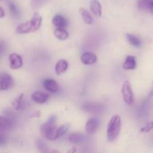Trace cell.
Here are the masks:
<instances>
[{
	"label": "cell",
	"instance_id": "1",
	"mask_svg": "<svg viewBox=\"0 0 153 153\" xmlns=\"http://www.w3.org/2000/svg\"><path fill=\"white\" fill-rule=\"evenodd\" d=\"M41 24V16L38 13H34L32 18L29 21L18 25L16 31L18 34H26V33L34 32L40 28Z\"/></svg>",
	"mask_w": 153,
	"mask_h": 153
},
{
	"label": "cell",
	"instance_id": "2",
	"mask_svg": "<svg viewBox=\"0 0 153 153\" xmlns=\"http://www.w3.org/2000/svg\"><path fill=\"white\" fill-rule=\"evenodd\" d=\"M121 130V117L119 115H114L110 120L107 128V137L108 141L116 140Z\"/></svg>",
	"mask_w": 153,
	"mask_h": 153
},
{
	"label": "cell",
	"instance_id": "3",
	"mask_svg": "<svg viewBox=\"0 0 153 153\" xmlns=\"http://www.w3.org/2000/svg\"><path fill=\"white\" fill-rule=\"evenodd\" d=\"M55 123H56V117L53 115V116H51L47 122L43 123L40 127L42 134L49 140H55L54 134H55V131L56 130Z\"/></svg>",
	"mask_w": 153,
	"mask_h": 153
},
{
	"label": "cell",
	"instance_id": "4",
	"mask_svg": "<svg viewBox=\"0 0 153 153\" xmlns=\"http://www.w3.org/2000/svg\"><path fill=\"white\" fill-rule=\"evenodd\" d=\"M122 94L123 97V100L128 105H132L134 101V94H133L131 86L129 82L126 81L123 83L122 86Z\"/></svg>",
	"mask_w": 153,
	"mask_h": 153
},
{
	"label": "cell",
	"instance_id": "5",
	"mask_svg": "<svg viewBox=\"0 0 153 153\" xmlns=\"http://www.w3.org/2000/svg\"><path fill=\"white\" fill-rule=\"evenodd\" d=\"M14 82L11 76L5 73H0V91H7L13 87Z\"/></svg>",
	"mask_w": 153,
	"mask_h": 153
},
{
	"label": "cell",
	"instance_id": "6",
	"mask_svg": "<svg viewBox=\"0 0 153 153\" xmlns=\"http://www.w3.org/2000/svg\"><path fill=\"white\" fill-rule=\"evenodd\" d=\"M10 67L13 70H17L22 66V59L19 55L16 53L10 54L9 56Z\"/></svg>",
	"mask_w": 153,
	"mask_h": 153
},
{
	"label": "cell",
	"instance_id": "7",
	"mask_svg": "<svg viewBox=\"0 0 153 153\" xmlns=\"http://www.w3.org/2000/svg\"><path fill=\"white\" fill-rule=\"evenodd\" d=\"M100 121L97 118H91L86 123L85 130L89 134H94L98 129Z\"/></svg>",
	"mask_w": 153,
	"mask_h": 153
},
{
	"label": "cell",
	"instance_id": "8",
	"mask_svg": "<svg viewBox=\"0 0 153 153\" xmlns=\"http://www.w3.org/2000/svg\"><path fill=\"white\" fill-rule=\"evenodd\" d=\"M43 86L46 91L52 93H55L59 90L58 82L54 79H46L45 81H43Z\"/></svg>",
	"mask_w": 153,
	"mask_h": 153
},
{
	"label": "cell",
	"instance_id": "9",
	"mask_svg": "<svg viewBox=\"0 0 153 153\" xmlns=\"http://www.w3.org/2000/svg\"><path fill=\"white\" fill-rule=\"evenodd\" d=\"M81 61L85 65H91L95 64L97 61V57L92 52H85L81 56Z\"/></svg>",
	"mask_w": 153,
	"mask_h": 153
},
{
	"label": "cell",
	"instance_id": "10",
	"mask_svg": "<svg viewBox=\"0 0 153 153\" xmlns=\"http://www.w3.org/2000/svg\"><path fill=\"white\" fill-rule=\"evenodd\" d=\"M49 98V95L44 93L40 92V91H36L31 95V100L37 104H42L47 101Z\"/></svg>",
	"mask_w": 153,
	"mask_h": 153
},
{
	"label": "cell",
	"instance_id": "11",
	"mask_svg": "<svg viewBox=\"0 0 153 153\" xmlns=\"http://www.w3.org/2000/svg\"><path fill=\"white\" fill-rule=\"evenodd\" d=\"M52 23L57 28H64V27H66L67 25V20L61 15H55L53 17V19H52Z\"/></svg>",
	"mask_w": 153,
	"mask_h": 153
},
{
	"label": "cell",
	"instance_id": "12",
	"mask_svg": "<svg viewBox=\"0 0 153 153\" xmlns=\"http://www.w3.org/2000/svg\"><path fill=\"white\" fill-rule=\"evenodd\" d=\"M91 10L96 16H102V5L97 0H93L91 3Z\"/></svg>",
	"mask_w": 153,
	"mask_h": 153
},
{
	"label": "cell",
	"instance_id": "13",
	"mask_svg": "<svg viewBox=\"0 0 153 153\" xmlns=\"http://www.w3.org/2000/svg\"><path fill=\"white\" fill-rule=\"evenodd\" d=\"M123 68L126 70H134L136 67V60L134 56H128L126 59L125 62H124L123 65Z\"/></svg>",
	"mask_w": 153,
	"mask_h": 153
},
{
	"label": "cell",
	"instance_id": "14",
	"mask_svg": "<svg viewBox=\"0 0 153 153\" xmlns=\"http://www.w3.org/2000/svg\"><path fill=\"white\" fill-rule=\"evenodd\" d=\"M67 67H68V64H67V61L65 60H60L57 62L56 65H55V73L58 75L62 74L67 70Z\"/></svg>",
	"mask_w": 153,
	"mask_h": 153
},
{
	"label": "cell",
	"instance_id": "15",
	"mask_svg": "<svg viewBox=\"0 0 153 153\" xmlns=\"http://www.w3.org/2000/svg\"><path fill=\"white\" fill-rule=\"evenodd\" d=\"M11 128V122L8 118L0 115V132L5 131Z\"/></svg>",
	"mask_w": 153,
	"mask_h": 153
},
{
	"label": "cell",
	"instance_id": "16",
	"mask_svg": "<svg viewBox=\"0 0 153 153\" xmlns=\"http://www.w3.org/2000/svg\"><path fill=\"white\" fill-rule=\"evenodd\" d=\"M79 13L82 16V19L84 20V22L86 24H88V25H91L94 22V19H93L92 16L90 14L89 12L87 10H85L83 7H81L79 9Z\"/></svg>",
	"mask_w": 153,
	"mask_h": 153
},
{
	"label": "cell",
	"instance_id": "17",
	"mask_svg": "<svg viewBox=\"0 0 153 153\" xmlns=\"http://www.w3.org/2000/svg\"><path fill=\"white\" fill-rule=\"evenodd\" d=\"M54 35L55 37L61 40H65L68 38L69 37V33L67 32V30L64 28H57L54 31Z\"/></svg>",
	"mask_w": 153,
	"mask_h": 153
},
{
	"label": "cell",
	"instance_id": "18",
	"mask_svg": "<svg viewBox=\"0 0 153 153\" xmlns=\"http://www.w3.org/2000/svg\"><path fill=\"white\" fill-rule=\"evenodd\" d=\"M69 140L73 143L79 144V143H82L84 141V136L83 134L79 132L73 133L69 137Z\"/></svg>",
	"mask_w": 153,
	"mask_h": 153
},
{
	"label": "cell",
	"instance_id": "19",
	"mask_svg": "<svg viewBox=\"0 0 153 153\" xmlns=\"http://www.w3.org/2000/svg\"><path fill=\"white\" fill-rule=\"evenodd\" d=\"M126 39L128 41V43H131L134 47L139 48L141 46V40L136 36L133 35L131 34H126Z\"/></svg>",
	"mask_w": 153,
	"mask_h": 153
},
{
	"label": "cell",
	"instance_id": "20",
	"mask_svg": "<svg viewBox=\"0 0 153 153\" xmlns=\"http://www.w3.org/2000/svg\"><path fill=\"white\" fill-rule=\"evenodd\" d=\"M69 128H70V125L69 124H64V125H62L61 126H60L58 128H56L55 131V140L59 138L61 136L64 135L67 131H68Z\"/></svg>",
	"mask_w": 153,
	"mask_h": 153
},
{
	"label": "cell",
	"instance_id": "21",
	"mask_svg": "<svg viewBox=\"0 0 153 153\" xmlns=\"http://www.w3.org/2000/svg\"><path fill=\"white\" fill-rule=\"evenodd\" d=\"M23 97H24V94H22L13 102L12 105L14 107V108L17 111H20L21 109L23 108Z\"/></svg>",
	"mask_w": 153,
	"mask_h": 153
},
{
	"label": "cell",
	"instance_id": "22",
	"mask_svg": "<svg viewBox=\"0 0 153 153\" xmlns=\"http://www.w3.org/2000/svg\"><path fill=\"white\" fill-rule=\"evenodd\" d=\"M152 0H138L137 5H138L139 10H149V7L150 3Z\"/></svg>",
	"mask_w": 153,
	"mask_h": 153
},
{
	"label": "cell",
	"instance_id": "23",
	"mask_svg": "<svg viewBox=\"0 0 153 153\" xmlns=\"http://www.w3.org/2000/svg\"><path fill=\"white\" fill-rule=\"evenodd\" d=\"M37 146L38 148L39 151L41 153H49V148H48L47 145L41 140H38L37 141Z\"/></svg>",
	"mask_w": 153,
	"mask_h": 153
},
{
	"label": "cell",
	"instance_id": "24",
	"mask_svg": "<svg viewBox=\"0 0 153 153\" xmlns=\"http://www.w3.org/2000/svg\"><path fill=\"white\" fill-rule=\"evenodd\" d=\"M46 1L47 0H31V7L34 9L38 8V7H41L43 4H44Z\"/></svg>",
	"mask_w": 153,
	"mask_h": 153
},
{
	"label": "cell",
	"instance_id": "25",
	"mask_svg": "<svg viewBox=\"0 0 153 153\" xmlns=\"http://www.w3.org/2000/svg\"><path fill=\"white\" fill-rule=\"evenodd\" d=\"M9 9H10V13H12V15L14 16H18L19 14V10H18L17 7H16V6L13 3L10 2V4H9Z\"/></svg>",
	"mask_w": 153,
	"mask_h": 153
},
{
	"label": "cell",
	"instance_id": "26",
	"mask_svg": "<svg viewBox=\"0 0 153 153\" xmlns=\"http://www.w3.org/2000/svg\"><path fill=\"white\" fill-rule=\"evenodd\" d=\"M152 128H153L152 123V122L148 123L146 124L144 127H143V128H140V131H142V132H149V131H150L152 129Z\"/></svg>",
	"mask_w": 153,
	"mask_h": 153
},
{
	"label": "cell",
	"instance_id": "27",
	"mask_svg": "<svg viewBox=\"0 0 153 153\" xmlns=\"http://www.w3.org/2000/svg\"><path fill=\"white\" fill-rule=\"evenodd\" d=\"M7 141V138L2 134H0V145H4Z\"/></svg>",
	"mask_w": 153,
	"mask_h": 153
},
{
	"label": "cell",
	"instance_id": "28",
	"mask_svg": "<svg viewBox=\"0 0 153 153\" xmlns=\"http://www.w3.org/2000/svg\"><path fill=\"white\" fill-rule=\"evenodd\" d=\"M4 14H5V13H4V9H3L2 7H1V6H0V18L4 17Z\"/></svg>",
	"mask_w": 153,
	"mask_h": 153
},
{
	"label": "cell",
	"instance_id": "29",
	"mask_svg": "<svg viewBox=\"0 0 153 153\" xmlns=\"http://www.w3.org/2000/svg\"><path fill=\"white\" fill-rule=\"evenodd\" d=\"M76 151H77V149H76V147H73L71 148V149H69L67 153H76Z\"/></svg>",
	"mask_w": 153,
	"mask_h": 153
},
{
	"label": "cell",
	"instance_id": "30",
	"mask_svg": "<svg viewBox=\"0 0 153 153\" xmlns=\"http://www.w3.org/2000/svg\"><path fill=\"white\" fill-rule=\"evenodd\" d=\"M149 10H150V12H151V13H152V12H153V1H152V2L150 3V4H149Z\"/></svg>",
	"mask_w": 153,
	"mask_h": 153
},
{
	"label": "cell",
	"instance_id": "31",
	"mask_svg": "<svg viewBox=\"0 0 153 153\" xmlns=\"http://www.w3.org/2000/svg\"><path fill=\"white\" fill-rule=\"evenodd\" d=\"M49 153H61V152H60V151L57 150V149H53V150L51 151Z\"/></svg>",
	"mask_w": 153,
	"mask_h": 153
}]
</instances>
